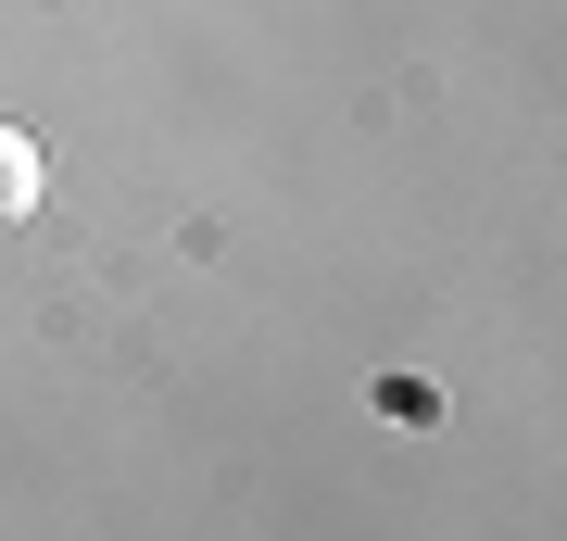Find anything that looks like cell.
Segmentation results:
<instances>
[{"instance_id":"cell-1","label":"cell","mask_w":567,"mask_h":541,"mask_svg":"<svg viewBox=\"0 0 567 541\" xmlns=\"http://www.w3.org/2000/svg\"><path fill=\"white\" fill-rule=\"evenodd\" d=\"M51 201V152L25 139V126H0V227H25Z\"/></svg>"}]
</instances>
